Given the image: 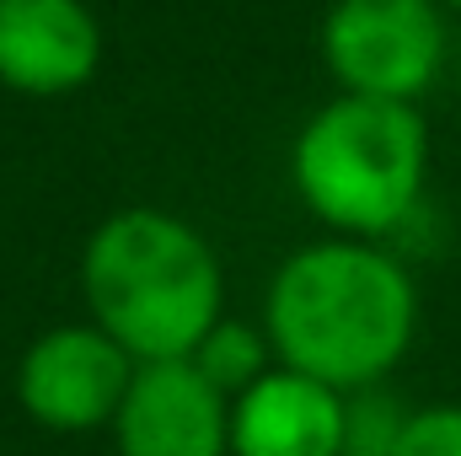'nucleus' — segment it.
Instances as JSON below:
<instances>
[{"label": "nucleus", "mask_w": 461, "mask_h": 456, "mask_svg": "<svg viewBox=\"0 0 461 456\" xmlns=\"http://www.w3.org/2000/svg\"><path fill=\"white\" fill-rule=\"evenodd\" d=\"M317 49L339 92L419 103L451 65V27L440 0H333Z\"/></svg>", "instance_id": "4"}, {"label": "nucleus", "mask_w": 461, "mask_h": 456, "mask_svg": "<svg viewBox=\"0 0 461 456\" xmlns=\"http://www.w3.org/2000/svg\"><path fill=\"white\" fill-rule=\"evenodd\" d=\"M408 419L413 408L386 381L344 392V456H397Z\"/></svg>", "instance_id": "10"}, {"label": "nucleus", "mask_w": 461, "mask_h": 456, "mask_svg": "<svg viewBox=\"0 0 461 456\" xmlns=\"http://www.w3.org/2000/svg\"><path fill=\"white\" fill-rule=\"evenodd\" d=\"M134 354L113 343L97 323L49 328L16 360V403L32 424L54 435L108 430L134 381Z\"/></svg>", "instance_id": "5"}, {"label": "nucleus", "mask_w": 461, "mask_h": 456, "mask_svg": "<svg viewBox=\"0 0 461 456\" xmlns=\"http://www.w3.org/2000/svg\"><path fill=\"white\" fill-rule=\"evenodd\" d=\"M451 81H456V97H461V49H456V59H451Z\"/></svg>", "instance_id": "12"}, {"label": "nucleus", "mask_w": 461, "mask_h": 456, "mask_svg": "<svg viewBox=\"0 0 461 456\" xmlns=\"http://www.w3.org/2000/svg\"><path fill=\"white\" fill-rule=\"evenodd\" d=\"M103 65V27L86 0H0V87L70 97Z\"/></svg>", "instance_id": "7"}, {"label": "nucleus", "mask_w": 461, "mask_h": 456, "mask_svg": "<svg viewBox=\"0 0 461 456\" xmlns=\"http://www.w3.org/2000/svg\"><path fill=\"white\" fill-rule=\"evenodd\" d=\"M290 188L333 236H397L424 210L429 123L413 103L339 92L301 123L290 145Z\"/></svg>", "instance_id": "3"}, {"label": "nucleus", "mask_w": 461, "mask_h": 456, "mask_svg": "<svg viewBox=\"0 0 461 456\" xmlns=\"http://www.w3.org/2000/svg\"><path fill=\"white\" fill-rule=\"evenodd\" d=\"M226 397H236V392H247L258 376H268L279 360H274V343H268V333H263V323L252 328V323H241V317H221L204 339H199V349L188 354Z\"/></svg>", "instance_id": "9"}, {"label": "nucleus", "mask_w": 461, "mask_h": 456, "mask_svg": "<svg viewBox=\"0 0 461 456\" xmlns=\"http://www.w3.org/2000/svg\"><path fill=\"white\" fill-rule=\"evenodd\" d=\"M108 430L118 456H230V397L194 360H145Z\"/></svg>", "instance_id": "6"}, {"label": "nucleus", "mask_w": 461, "mask_h": 456, "mask_svg": "<svg viewBox=\"0 0 461 456\" xmlns=\"http://www.w3.org/2000/svg\"><path fill=\"white\" fill-rule=\"evenodd\" d=\"M397 456H461V403H424V408H413Z\"/></svg>", "instance_id": "11"}, {"label": "nucleus", "mask_w": 461, "mask_h": 456, "mask_svg": "<svg viewBox=\"0 0 461 456\" xmlns=\"http://www.w3.org/2000/svg\"><path fill=\"white\" fill-rule=\"evenodd\" d=\"M440 5H446V11H456V16H461V0H440Z\"/></svg>", "instance_id": "13"}, {"label": "nucleus", "mask_w": 461, "mask_h": 456, "mask_svg": "<svg viewBox=\"0 0 461 456\" xmlns=\"http://www.w3.org/2000/svg\"><path fill=\"white\" fill-rule=\"evenodd\" d=\"M92 323L145 360H188L226 317V269L210 236L167 210L129 205L81 247Z\"/></svg>", "instance_id": "2"}, {"label": "nucleus", "mask_w": 461, "mask_h": 456, "mask_svg": "<svg viewBox=\"0 0 461 456\" xmlns=\"http://www.w3.org/2000/svg\"><path fill=\"white\" fill-rule=\"evenodd\" d=\"M263 333L285 370L317 376L339 392L381 387L419 339L413 269L381 242H312L274 269Z\"/></svg>", "instance_id": "1"}, {"label": "nucleus", "mask_w": 461, "mask_h": 456, "mask_svg": "<svg viewBox=\"0 0 461 456\" xmlns=\"http://www.w3.org/2000/svg\"><path fill=\"white\" fill-rule=\"evenodd\" d=\"M230 456H344V392L274 365L230 397Z\"/></svg>", "instance_id": "8"}]
</instances>
